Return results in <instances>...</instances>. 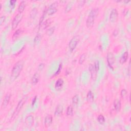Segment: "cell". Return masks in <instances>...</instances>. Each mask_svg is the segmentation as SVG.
<instances>
[{"mask_svg": "<svg viewBox=\"0 0 131 131\" xmlns=\"http://www.w3.org/2000/svg\"><path fill=\"white\" fill-rule=\"evenodd\" d=\"M128 57H129L128 52L126 51L122 55V57H121L120 60V63L121 64H123L125 63H126L127 59H128Z\"/></svg>", "mask_w": 131, "mask_h": 131, "instance_id": "cell-16", "label": "cell"}, {"mask_svg": "<svg viewBox=\"0 0 131 131\" xmlns=\"http://www.w3.org/2000/svg\"><path fill=\"white\" fill-rule=\"evenodd\" d=\"M23 32V30L19 29H17V31H15V32L14 33L13 36H12V39L13 40H15L16 39H17V37H18L21 34H22V33Z\"/></svg>", "mask_w": 131, "mask_h": 131, "instance_id": "cell-21", "label": "cell"}, {"mask_svg": "<svg viewBox=\"0 0 131 131\" xmlns=\"http://www.w3.org/2000/svg\"><path fill=\"white\" fill-rule=\"evenodd\" d=\"M114 107L117 112H119L121 108V102L119 100L116 99L114 101Z\"/></svg>", "mask_w": 131, "mask_h": 131, "instance_id": "cell-15", "label": "cell"}, {"mask_svg": "<svg viewBox=\"0 0 131 131\" xmlns=\"http://www.w3.org/2000/svg\"><path fill=\"white\" fill-rule=\"evenodd\" d=\"M25 122L28 127H31L33 123V116L29 115L26 118Z\"/></svg>", "mask_w": 131, "mask_h": 131, "instance_id": "cell-17", "label": "cell"}, {"mask_svg": "<svg viewBox=\"0 0 131 131\" xmlns=\"http://www.w3.org/2000/svg\"><path fill=\"white\" fill-rule=\"evenodd\" d=\"M89 69L90 74H91V79L93 81H95L96 80V79H97V71L96 70L94 65L90 64L89 67Z\"/></svg>", "mask_w": 131, "mask_h": 131, "instance_id": "cell-8", "label": "cell"}, {"mask_svg": "<svg viewBox=\"0 0 131 131\" xmlns=\"http://www.w3.org/2000/svg\"><path fill=\"white\" fill-rule=\"evenodd\" d=\"M113 35L114 36H116L117 35V34H118V31L116 30H115L113 32Z\"/></svg>", "mask_w": 131, "mask_h": 131, "instance_id": "cell-37", "label": "cell"}, {"mask_svg": "<svg viewBox=\"0 0 131 131\" xmlns=\"http://www.w3.org/2000/svg\"><path fill=\"white\" fill-rule=\"evenodd\" d=\"M5 20V16H2L1 17V19H0V23H1V25H2L4 23Z\"/></svg>", "mask_w": 131, "mask_h": 131, "instance_id": "cell-33", "label": "cell"}, {"mask_svg": "<svg viewBox=\"0 0 131 131\" xmlns=\"http://www.w3.org/2000/svg\"><path fill=\"white\" fill-rule=\"evenodd\" d=\"M27 99V97L25 96V97H24V98L22 99L19 101V102L18 103L17 105V108L14 110V113H13V114H12V116L11 118V121L13 120L14 119H15V117L17 116V115L20 113L21 109H22L23 105H24L25 104Z\"/></svg>", "mask_w": 131, "mask_h": 131, "instance_id": "cell-3", "label": "cell"}, {"mask_svg": "<svg viewBox=\"0 0 131 131\" xmlns=\"http://www.w3.org/2000/svg\"><path fill=\"white\" fill-rule=\"evenodd\" d=\"M86 59V54L85 53H83L82 55H81L79 61V64L80 65H82V64H83V62L85 61Z\"/></svg>", "mask_w": 131, "mask_h": 131, "instance_id": "cell-28", "label": "cell"}, {"mask_svg": "<svg viewBox=\"0 0 131 131\" xmlns=\"http://www.w3.org/2000/svg\"><path fill=\"white\" fill-rule=\"evenodd\" d=\"M79 37L77 36L73 37V38L70 40L69 43V48L71 52L74 51V49L76 48L77 44L79 42Z\"/></svg>", "mask_w": 131, "mask_h": 131, "instance_id": "cell-5", "label": "cell"}, {"mask_svg": "<svg viewBox=\"0 0 131 131\" xmlns=\"http://www.w3.org/2000/svg\"><path fill=\"white\" fill-rule=\"evenodd\" d=\"M53 118L51 115H48L45 119L44 121V124L46 127H48L51 126V124L52 123Z\"/></svg>", "mask_w": 131, "mask_h": 131, "instance_id": "cell-12", "label": "cell"}, {"mask_svg": "<svg viewBox=\"0 0 131 131\" xmlns=\"http://www.w3.org/2000/svg\"><path fill=\"white\" fill-rule=\"evenodd\" d=\"M87 99L89 103H92L94 100V94L91 91H89L87 93Z\"/></svg>", "mask_w": 131, "mask_h": 131, "instance_id": "cell-19", "label": "cell"}, {"mask_svg": "<svg viewBox=\"0 0 131 131\" xmlns=\"http://www.w3.org/2000/svg\"><path fill=\"white\" fill-rule=\"evenodd\" d=\"M61 68H62V63H60V65H59L58 70L57 71V72H56L55 74V75H58L59 74H60V73L61 72Z\"/></svg>", "mask_w": 131, "mask_h": 131, "instance_id": "cell-31", "label": "cell"}, {"mask_svg": "<svg viewBox=\"0 0 131 131\" xmlns=\"http://www.w3.org/2000/svg\"><path fill=\"white\" fill-rule=\"evenodd\" d=\"M97 120L100 124H104L105 122V117L101 114L99 115L97 117Z\"/></svg>", "mask_w": 131, "mask_h": 131, "instance_id": "cell-27", "label": "cell"}, {"mask_svg": "<svg viewBox=\"0 0 131 131\" xmlns=\"http://www.w3.org/2000/svg\"><path fill=\"white\" fill-rule=\"evenodd\" d=\"M73 113V107H72V105H69L67 109V111H66L67 115L68 116H72Z\"/></svg>", "mask_w": 131, "mask_h": 131, "instance_id": "cell-22", "label": "cell"}, {"mask_svg": "<svg viewBox=\"0 0 131 131\" xmlns=\"http://www.w3.org/2000/svg\"><path fill=\"white\" fill-rule=\"evenodd\" d=\"M64 82L63 79H58L57 82H56L55 85V88L57 90V91H60L61 89L63 88V87L64 86Z\"/></svg>", "mask_w": 131, "mask_h": 131, "instance_id": "cell-11", "label": "cell"}, {"mask_svg": "<svg viewBox=\"0 0 131 131\" xmlns=\"http://www.w3.org/2000/svg\"><path fill=\"white\" fill-rule=\"evenodd\" d=\"M40 36L39 34H37V35L36 36L35 39H34V42L35 43L36 42L38 41V40H39V39H40Z\"/></svg>", "mask_w": 131, "mask_h": 131, "instance_id": "cell-34", "label": "cell"}, {"mask_svg": "<svg viewBox=\"0 0 131 131\" xmlns=\"http://www.w3.org/2000/svg\"><path fill=\"white\" fill-rule=\"evenodd\" d=\"M11 94L10 93H8L5 96V97L3 99V101L2 102V109H5L9 104V102L10 101V100L11 98Z\"/></svg>", "mask_w": 131, "mask_h": 131, "instance_id": "cell-10", "label": "cell"}, {"mask_svg": "<svg viewBox=\"0 0 131 131\" xmlns=\"http://www.w3.org/2000/svg\"><path fill=\"white\" fill-rule=\"evenodd\" d=\"M40 77V75L38 72H36L34 74L31 79V83L33 85H35L38 83Z\"/></svg>", "mask_w": 131, "mask_h": 131, "instance_id": "cell-13", "label": "cell"}, {"mask_svg": "<svg viewBox=\"0 0 131 131\" xmlns=\"http://www.w3.org/2000/svg\"><path fill=\"white\" fill-rule=\"evenodd\" d=\"M36 99H37V96H35V97H34V99H33L32 100V105H33L34 104H35V103L36 102Z\"/></svg>", "mask_w": 131, "mask_h": 131, "instance_id": "cell-35", "label": "cell"}, {"mask_svg": "<svg viewBox=\"0 0 131 131\" xmlns=\"http://www.w3.org/2000/svg\"><path fill=\"white\" fill-rule=\"evenodd\" d=\"M37 13V9L35 8H34L30 12V18H34L35 17Z\"/></svg>", "mask_w": 131, "mask_h": 131, "instance_id": "cell-25", "label": "cell"}, {"mask_svg": "<svg viewBox=\"0 0 131 131\" xmlns=\"http://www.w3.org/2000/svg\"><path fill=\"white\" fill-rule=\"evenodd\" d=\"M72 8V4L71 2L69 3L67 5L66 7V9H65L66 13H68V12H69L71 10Z\"/></svg>", "mask_w": 131, "mask_h": 131, "instance_id": "cell-29", "label": "cell"}, {"mask_svg": "<svg viewBox=\"0 0 131 131\" xmlns=\"http://www.w3.org/2000/svg\"><path fill=\"white\" fill-rule=\"evenodd\" d=\"M107 60L108 66L110 67V68L111 69L113 70L114 68L113 66V65L115 64V59L113 54L112 53V52H108V53L107 54Z\"/></svg>", "mask_w": 131, "mask_h": 131, "instance_id": "cell-7", "label": "cell"}, {"mask_svg": "<svg viewBox=\"0 0 131 131\" xmlns=\"http://www.w3.org/2000/svg\"><path fill=\"white\" fill-rule=\"evenodd\" d=\"M99 10L97 8H94L92 9L89 13L86 22L87 27L89 29H91L94 26L95 18L98 14Z\"/></svg>", "mask_w": 131, "mask_h": 131, "instance_id": "cell-2", "label": "cell"}, {"mask_svg": "<svg viewBox=\"0 0 131 131\" xmlns=\"http://www.w3.org/2000/svg\"><path fill=\"white\" fill-rule=\"evenodd\" d=\"M118 12L116 9H112L110 15V20L112 23L116 22L118 19Z\"/></svg>", "mask_w": 131, "mask_h": 131, "instance_id": "cell-9", "label": "cell"}, {"mask_svg": "<svg viewBox=\"0 0 131 131\" xmlns=\"http://www.w3.org/2000/svg\"><path fill=\"white\" fill-rule=\"evenodd\" d=\"M23 17V15L22 14V13H18V14H17L16 15H15L12 22L11 25H12V29L14 30L17 28L18 24L21 22L22 20Z\"/></svg>", "mask_w": 131, "mask_h": 131, "instance_id": "cell-4", "label": "cell"}, {"mask_svg": "<svg viewBox=\"0 0 131 131\" xmlns=\"http://www.w3.org/2000/svg\"><path fill=\"white\" fill-rule=\"evenodd\" d=\"M26 7V2L22 1L18 7V11L20 13H22Z\"/></svg>", "mask_w": 131, "mask_h": 131, "instance_id": "cell-18", "label": "cell"}, {"mask_svg": "<svg viewBox=\"0 0 131 131\" xmlns=\"http://www.w3.org/2000/svg\"><path fill=\"white\" fill-rule=\"evenodd\" d=\"M58 10V3L54 2L47 9V13L49 15H51L55 13Z\"/></svg>", "mask_w": 131, "mask_h": 131, "instance_id": "cell-6", "label": "cell"}, {"mask_svg": "<svg viewBox=\"0 0 131 131\" xmlns=\"http://www.w3.org/2000/svg\"><path fill=\"white\" fill-rule=\"evenodd\" d=\"M121 97L123 99H126L127 97V91L126 89H122L120 93Z\"/></svg>", "mask_w": 131, "mask_h": 131, "instance_id": "cell-23", "label": "cell"}, {"mask_svg": "<svg viewBox=\"0 0 131 131\" xmlns=\"http://www.w3.org/2000/svg\"><path fill=\"white\" fill-rule=\"evenodd\" d=\"M63 106L61 105H58L55 109L54 114L55 116H60L62 114H63Z\"/></svg>", "mask_w": 131, "mask_h": 131, "instance_id": "cell-14", "label": "cell"}, {"mask_svg": "<svg viewBox=\"0 0 131 131\" xmlns=\"http://www.w3.org/2000/svg\"><path fill=\"white\" fill-rule=\"evenodd\" d=\"M55 29V27H52L51 28H50L49 29H48L46 31V34L49 36L52 35V34L54 33Z\"/></svg>", "mask_w": 131, "mask_h": 131, "instance_id": "cell-24", "label": "cell"}, {"mask_svg": "<svg viewBox=\"0 0 131 131\" xmlns=\"http://www.w3.org/2000/svg\"><path fill=\"white\" fill-rule=\"evenodd\" d=\"M52 20H51V18H48V19L46 20L45 22L43 23V24L41 26V27L43 28V29H45L50 25V24L52 23Z\"/></svg>", "mask_w": 131, "mask_h": 131, "instance_id": "cell-20", "label": "cell"}, {"mask_svg": "<svg viewBox=\"0 0 131 131\" xmlns=\"http://www.w3.org/2000/svg\"><path fill=\"white\" fill-rule=\"evenodd\" d=\"M16 2H17L16 1H13V0H11V1H10V5H11V6H12V5H14L15 3H16Z\"/></svg>", "mask_w": 131, "mask_h": 131, "instance_id": "cell-36", "label": "cell"}, {"mask_svg": "<svg viewBox=\"0 0 131 131\" xmlns=\"http://www.w3.org/2000/svg\"><path fill=\"white\" fill-rule=\"evenodd\" d=\"M44 67H45V65L43 63L40 64L39 65V67H38V70L39 71H41V70H42L44 68Z\"/></svg>", "mask_w": 131, "mask_h": 131, "instance_id": "cell-32", "label": "cell"}, {"mask_svg": "<svg viewBox=\"0 0 131 131\" xmlns=\"http://www.w3.org/2000/svg\"><path fill=\"white\" fill-rule=\"evenodd\" d=\"M24 65V61L22 60L18 61L15 63L12 69L11 73V79L13 81L16 79L22 71Z\"/></svg>", "mask_w": 131, "mask_h": 131, "instance_id": "cell-1", "label": "cell"}, {"mask_svg": "<svg viewBox=\"0 0 131 131\" xmlns=\"http://www.w3.org/2000/svg\"><path fill=\"white\" fill-rule=\"evenodd\" d=\"M94 66L96 69V70H97V71L98 72L99 70V61H96L94 64Z\"/></svg>", "mask_w": 131, "mask_h": 131, "instance_id": "cell-30", "label": "cell"}, {"mask_svg": "<svg viewBox=\"0 0 131 131\" xmlns=\"http://www.w3.org/2000/svg\"><path fill=\"white\" fill-rule=\"evenodd\" d=\"M79 96H78L77 95H75V96H74L73 98H72V102H73V104L74 105L76 106L78 104H79Z\"/></svg>", "mask_w": 131, "mask_h": 131, "instance_id": "cell-26", "label": "cell"}]
</instances>
